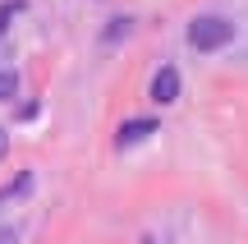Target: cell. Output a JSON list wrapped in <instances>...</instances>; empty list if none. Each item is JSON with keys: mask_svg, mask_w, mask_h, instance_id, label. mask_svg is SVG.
Segmentation results:
<instances>
[{"mask_svg": "<svg viewBox=\"0 0 248 244\" xmlns=\"http://www.w3.org/2000/svg\"><path fill=\"white\" fill-rule=\"evenodd\" d=\"M14 18V5H0V33H5V23Z\"/></svg>", "mask_w": 248, "mask_h": 244, "instance_id": "8992f818", "label": "cell"}, {"mask_svg": "<svg viewBox=\"0 0 248 244\" xmlns=\"http://www.w3.org/2000/svg\"><path fill=\"white\" fill-rule=\"evenodd\" d=\"M147 134H156V120H124L115 143H120V147H133V143H142Z\"/></svg>", "mask_w": 248, "mask_h": 244, "instance_id": "3957f363", "label": "cell"}, {"mask_svg": "<svg viewBox=\"0 0 248 244\" xmlns=\"http://www.w3.org/2000/svg\"><path fill=\"white\" fill-rule=\"evenodd\" d=\"M28 184H32V175H18V180L0 184V203H9V198H18V194H28Z\"/></svg>", "mask_w": 248, "mask_h": 244, "instance_id": "277c9868", "label": "cell"}, {"mask_svg": "<svg viewBox=\"0 0 248 244\" xmlns=\"http://www.w3.org/2000/svg\"><path fill=\"white\" fill-rule=\"evenodd\" d=\"M18 92V74L14 69H0V101H9Z\"/></svg>", "mask_w": 248, "mask_h": 244, "instance_id": "5b68a950", "label": "cell"}, {"mask_svg": "<svg viewBox=\"0 0 248 244\" xmlns=\"http://www.w3.org/2000/svg\"><path fill=\"white\" fill-rule=\"evenodd\" d=\"M152 101H156V106L179 101V69L175 65H161L156 69V79H152Z\"/></svg>", "mask_w": 248, "mask_h": 244, "instance_id": "7a4b0ae2", "label": "cell"}, {"mask_svg": "<svg viewBox=\"0 0 248 244\" xmlns=\"http://www.w3.org/2000/svg\"><path fill=\"white\" fill-rule=\"evenodd\" d=\"M0 244H18V240H14V230H0Z\"/></svg>", "mask_w": 248, "mask_h": 244, "instance_id": "ba28073f", "label": "cell"}, {"mask_svg": "<svg viewBox=\"0 0 248 244\" xmlns=\"http://www.w3.org/2000/svg\"><path fill=\"white\" fill-rule=\"evenodd\" d=\"M5 152H9V134L0 129V157H5Z\"/></svg>", "mask_w": 248, "mask_h": 244, "instance_id": "52a82bcc", "label": "cell"}, {"mask_svg": "<svg viewBox=\"0 0 248 244\" xmlns=\"http://www.w3.org/2000/svg\"><path fill=\"white\" fill-rule=\"evenodd\" d=\"M230 37H234V23L221 18V14H202V18L188 23V46L193 51H221Z\"/></svg>", "mask_w": 248, "mask_h": 244, "instance_id": "6da1fadb", "label": "cell"}]
</instances>
